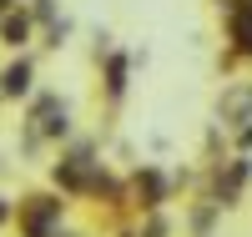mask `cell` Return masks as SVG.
I'll use <instances>...</instances> for the list:
<instances>
[{
	"label": "cell",
	"mask_w": 252,
	"mask_h": 237,
	"mask_svg": "<svg viewBox=\"0 0 252 237\" xmlns=\"http://www.w3.org/2000/svg\"><path fill=\"white\" fill-rule=\"evenodd\" d=\"M222 20H227V35H232V51L252 61V0H222Z\"/></svg>",
	"instance_id": "6da1fadb"
}]
</instances>
